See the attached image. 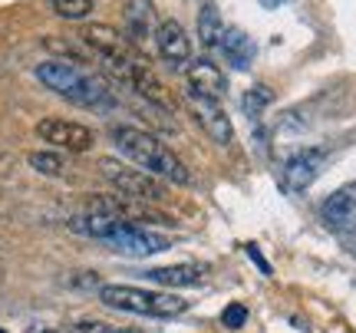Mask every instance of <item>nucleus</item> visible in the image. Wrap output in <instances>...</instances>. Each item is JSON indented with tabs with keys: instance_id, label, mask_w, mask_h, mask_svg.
<instances>
[{
	"instance_id": "1",
	"label": "nucleus",
	"mask_w": 356,
	"mask_h": 333,
	"mask_svg": "<svg viewBox=\"0 0 356 333\" xmlns=\"http://www.w3.org/2000/svg\"><path fill=\"white\" fill-rule=\"evenodd\" d=\"M113 142L132 165L155 175V179L172 181V185H188L191 181L188 165L162 139H155L152 132L136 126H113Z\"/></svg>"
},
{
	"instance_id": "2",
	"label": "nucleus",
	"mask_w": 356,
	"mask_h": 333,
	"mask_svg": "<svg viewBox=\"0 0 356 333\" xmlns=\"http://www.w3.org/2000/svg\"><path fill=\"white\" fill-rule=\"evenodd\" d=\"M37 79L50 92L63 96L66 103L83 106V109H113L115 96L109 83L96 73H89L83 66L70 63V60H47L37 66Z\"/></svg>"
},
{
	"instance_id": "3",
	"label": "nucleus",
	"mask_w": 356,
	"mask_h": 333,
	"mask_svg": "<svg viewBox=\"0 0 356 333\" xmlns=\"http://www.w3.org/2000/svg\"><path fill=\"white\" fill-rule=\"evenodd\" d=\"M99 300L109 310L155 317V320H168V317H178L188 310V300H181L172 291H149V287H132V284H106L99 287Z\"/></svg>"
},
{
	"instance_id": "4",
	"label": "nucleus",
	"mask_w": 356,
	"mask_h": 333,
	"mask_svg": "<svg viewBox=\"0 0 356 333\" xmlns=\"http://www.w3.org/2000/svg\"><path fill=\"white\" fill-rule=\"evenodd\" d=\"M99 168H102V175L109 179V185H113L119 195H126V198L149 202V205L168 198L165 181L149 175V172H142V168H136V165H122V162H115V159H102Z\"/></svg>"
},
{
	"instance_id": "5",
	"label": "nucleus",
	"mask_w": 356,
	"mask_h": 333,
	"mask_svg": "<svg viewBox=\"0 0 356 333\" xmlns=\"http://www.w3.org/2000/svg\"><path fill=\"white\" fill-rule=\"evenodd\" d=\"M102 244L122 257H152V254H162V251L172 247L165 234H155V231L142 228V225H129V221H119V225L102 238Z\"/></svg>"
},
{
	"instance_id": "6",
	"label": "nucleus",
	"mask_w": 356,
	"mask_h": 333,
	"mask_svg": "<svg viewBox=\"0 0 356 333\" xmlns=\"http://www.w3.org/2000/svg\"><path fill=\"white\" fill-rule=\"evenodd\" d=\"M37 139L50 142L53 149H66V152H89L92 149V129L83 126V122H70V119H56V115H47L37 122Z\"/></svg>"
},
{
	"instance_id": "7",
	"label": "nucleus",
	"mask_w": 356,
	"mask_h": 333,
	"mask_svg": "<svg viewBox=\"0 0 356 333\" xmlns=\"http://www.w3.org/2000/svg\"><path fill=\"white\" fill-rule=\"evenodd\" d=\"M185 99H188L191 113L198 119V126L204 129V136L218 145H228L234 139V126H231L228 113H225V106L218 103V99H208V96H198V92H188L185 90Z\"/></svg>"
},
{
	"instance_id": "8",
	"label": "nucleus",
	"mask_w": 356,
	"mask_h": 333,
	"mask_svg": "<svg viewBox=\"0 0 356 333\" xmlns=\"http://www.w3.org/2000/svg\"><path fill=\"white\" fill-rule=\"evenodd\" d=\"M152 40H155L159 56H162L172 70H181L185 63H191V37L178 20H172V17H168V20H159Z\"/></svg>"
},
{
	"instance_id": "9",
	"label": "nucleus",
	"mask_w": 356,
	"mask_h": 333,
	"mask_svg": "<svg viewBox=\"0 0 356 333\" xmlns=\"http://www.w3.org/2000/svg\"><path fill=\"white\" fill-rule=\"evenodd\" d=\"M323 165H327V152L323 149H300V152H293L284 162L280 172H284V181H287L291 192H304L323 175Z\"/></svg>"
},
{
	"instance_id": "10",
	"label": "nucleus",
	"mask_w": 356,
	"mask_h": 333,
	"mask_svg": "<svg viewBox=\"0 0 356 333\" xmlns=\"http://www.w3.org/2000/svg\"><path fill=\"white\" fill-rule=\"evenodd\" d=\"M185 83H188V92H198V96H208V99H225L228 92V79L221 73V66L211 63V60H195L185 70Z\"/></svg>"
},
{
	"instance_id": "11",
	"label": "nucleus",
	"mask_w": 356,
	"mask_h": 333,
	"mask_svg": "<svg viewBox=\"0 0 356 333\" xmlns=\"http://www.w3.org/2000/svg\"><path fill=\"white\" fill-rule=\"evenodd\" d=\"M155 3L152 0H129L126 3V40L129 47H142L149 37H155Z\"/></svg>"
},
{
	"instance_id": "12",
	"label": "nucleus",
	"mask_w": 356,
	"mask_h": 333,
	"mask_svg": "<svg viewBox=\"0 0 356 333\" xmlns=\"http://www.w3.org/2000/svg\"><path fill=\"white\" fill-rule=\"evenodd\" d=\"M320 218L330 228H353L356 225V185H343L320 205Z\"/></svg>"
},
{
	"instance_id": "13",
	"label": "nucleus",
	"mask_w": 356,
	"mask_h": 333,
	"mask_svg": "<svg viewBox=\"0 0 356 333\" xmlns=\"http://www.w3.org/2000/svg\"><path fill=\"white\" fill-rule=\"evenodd\" d=\"M218 50L225 53V60H228L234 70H248V66L254 63L257 47L244 30H238V26H225V33H221V40H218Z\"/></svg>"
},
{
	"instance_id": "14",
	"label": "nucleus",
	"mask_w": 356,
	"mask_h": 333,
	"mask_svg": "<svg viewBox=\"0 0 356 333\" xmlns=\"http://www.w3.org/2000/svg\"><path fill=\"white\" fill-rule=\"evenodd\" d=\"M145 281L159 284V287H198L204 281L202 264H172V268H149L142 274Z\"/></svg>"
},
{
	"instance_id": "15",
	"label": "nucleus",
	"mask_w": 356,
	"mask_h": 333,
	"mask_svg": "<svg viewBox=\"0 0 356 333\" xmlns=\"http://www.w3.org/2000/svg\"><path fill=\"white\" fill-rule=\"evenodd\" d=\"M221 33H225V20H221L218 7L215 3H204L198 10V40H202V47H218Z\"/></svg>"
},
{
	"instance_id": "16",
	"label": "nucleus",
	"mask_w": 356,
	"mask_h": 333,
	"mask_svg": "<svg viewBox=\"0 0 356 333\" xmlns=\"http://www.w3.org/2000/svg\"><path fill=\"white\" fill-rule=\"evenodd\" d=\"M26 162H30V168H37L40 175H50V179H60L66 172V162L56 152H30Z\"/></svg>"
},
{
	"instance_id": "17",
	"label": "nucleus",
	"mask_w": 356,
	"mask_h": 333,
	"mask_svg": "<svg viewBox=\"0 0 356 333\" xmlns=\"http://www.w3.org/2000/svg\"><path fill=\"white\" fill-rule=\"evenodd\" d=\"M50 7H53V13L63 17V20H86L89 13L96 10L92 0H50Z\"/></svg>"
},
{
	"instance_id": "18",
	"label": "nucleus",
	"mask_w": 356,
	"mask_h": 333,
	"mask_svg": "<svg viewBox=\"0 0 356 333\" xmlns=\"http://www.w3.org/2000/svg\"><path fill=\"white\" fill-rule=\"evenodd\" d=\"M270 99H274V92L267 90L264 83H257L254 90H248V96H244V113L257 119V115L264 113V106H270Z\"/></svg>"
},
{
	"instance_id": "19",
	"label": "nucleus",
	"mask_w": 356,
	"mask_h": 333,
	"mask_svg": "<svg viewBox=\"0 0 356 333\" xmlns=\"http://www.w3.org/2000/svg\"><path fill=\"white\" fill-rule=\"evenodd\" d=\"M221 323H225L228 330H241L244 323H248V307H244V304H228L225 314H221Z\"/></svg>"
},
{
	"instance_id": "20",
	"label": "nucleus",
	"mask_w": 356,
	"mask_h": 333,
	"mask_svg": "<svg viewBox=\"0 0 356 333\" xmlns=\"http://www.w3.org/2000/svg\"><path fill=\"white\" fill-rule=\"evenodd\" d=\"M248 257H251V261H254V264H257L261 270H264V274H270V264H267L264 257L257 254V247H254V244H248Z\"/></svg>"
},
{
	"instance_id": "21",
	"label": "nucleus",
	"mask_w": 356,
	"mask_h": 333,
	"mask_svg": "<svg viewBox=\"0 0 356 333\" xmlns=\"http://www.w3.org/2000/svg\"><path fill=\"white\" fill-rule=\"evenodd\" d=\"M109 333H129V330H109Z\"/></svg>"
}]
</instances>
